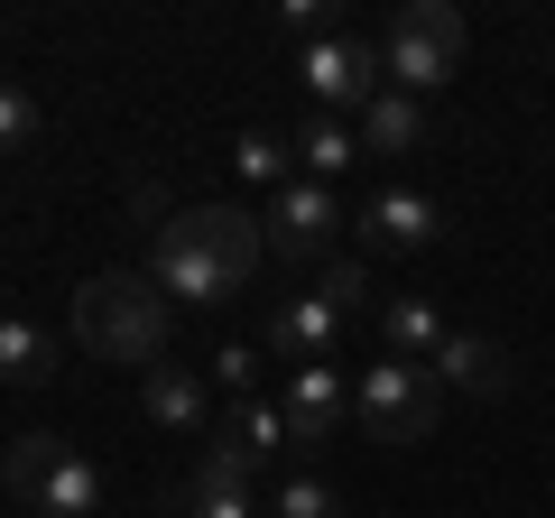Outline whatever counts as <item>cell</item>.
I'll list each match as a JSON object with an SVG mask.
<instances>
[{
  "mask_svg": "<svg viewBox=\"0 0 555 518\" xmlns=\"http://www.w3.org/2000/svg\"><path fill=\"white\" fill-rule=\"evenodd\" d=\"M259 259H269L259 213H241V204H185L149 241V279L167 287V306H222V297H241V279Z\"/></svg>",
  "mask_w": 555,
  "mask_h": 518,
  "instance_id": "1",
  "label": "cell"
},
{
  "mask_svg": "<svg viewBox=\"0 0 555 518\" xmlns=\"http://www.w3.org/2000/svg\"><path fill=\"white\" fill-rule=\"evenodd\" d=\"M75 334L83 352L120 361V371H158L167 342H177V306L149 269H102V279L75 287Z\"/></svg>",
  "mask_w": 555,
  "mask_h": 518,
  "instance_id": "2",
  "label": "cell"
},
{
  "mask_svg": "<svg viewBox=\"0 0 555 518\" xmlns=\"http://www.w3.org/2000/svg\"><path fill=\"white\" fill-rule=\"evenodd\" d=\"M371 306V279H361V259H334L315 287H297V297L269 306V352L287 361V371H306V361H334L343 324Z\"/></svg>",
  "mask_w": 555,
  "mask_h": 518,
  "instance_id": "3",
  "label": "cell"
},
{
  "mask_svg": "<svg viewBox=\"0 0 555 518\" xmlns=\"http://www.w3.org/2000/svg\"><path fill=\"white\" fill-rule=\"evenodd\" d=\"M436 407H444V379L426 371V361L379 352L371 371L352 379V426L371 444H426V436H436Z\"/></svg>",
  "mask_w": 555,
  "mask_h": 518,
  "instance_id": "4",
  "label": "cell"
},
{
  "mask_svg": "<svg viewBox=\"0 0 555 518\" xmlns=\"http://www.w3.org/2000/svg\"><path fill=\"white\" fill-rule=\"evenodd\" d=\"M379 65H389V83L398 93H436V83H454L463 75V10L454 0H408L389 20V47H379Z\"/></svg>",
  "mask_w": 555,
  "mask_h": 518,
  "instance_id": "5",
  "label": "cell"
},
{
  "mask_svg": "<svg viewBox=\"0 0 555 518\" xmlns=\"http://www.w3.org/2000/svg\"><path fill=\"white\" fill-rule=\"evenodd\" d=\"M287 454V407H269V399H232V417H222V436L204 444V463H195V481H222V491H250L269 463Z\"/></svg>",
  "mask_w": 555,
  "mask_h": 518,
  "instance_id": "6",
  "label": "cell"
},
{
  "mask_svg": "<svg viewBox=\"0 0 555 518\" xmlns=\"http://www.w3.org/2000/svg\"><path fill=\"white\" fill-rule=\"evenodd\" d=\"M297 75H306V102H315V112H371V102L389 93V83H379V75H389L379 47H371V38H343V28H334L324 47H306Z\"/></svg>",
  "mask_w": 555,
  "mask_h": 518,
  "instance_id": "7",
  "label": "cell"
},
{
  "mask_svg": "<svg viewBox=\"0 0 555 518\" xmlns=\"http://www.w3.org/2000/svg\"><path fill=\"white\" fill-rule=\"evenodd\" d=\"M259 232H269V259H315L324 241L343 232V204H334V185H315V177L278 185V195H269V213H259Z\"/></svg>",
  "mask_w": 555,
  "mask_h": 518,
  "instance_id": "8",
  "label": "cell"
},
{
  "mask_svg": "<svg viewBox=\"0 0 555 518\" xmlns=\"http://www.w3.org/2000/svg\"><path fill=\"white\" fill-rule=\"evenodd\" d=\"M287 444H334L343 426H352V379L334 371V361H306V371H287Z\"/></svg>",
  "mask_w": 555,
  "mask_h": 518,
  "instance_id": "9",
  "label": "cell"
},
{
  "mask_svg": "<svg viewBox=\"0 0 555 518\" xmlns=\"http://www.w3.org/2000/svg\"><path fill=\"white\" fill-rule=\"evenodd\" d=\"M361 241H371V250H436L444 241V204L416 195V185H379V195L361 204Z\"/></svg>",
  "mask_w": 555,
  "mask_h": 518,
  "instance_id": "10",
  "label": "cell"
},
{
  "mask_svg": "<svg viewBox=\"0 0 555 518\" xmlns=\"http://www.w3.org/2000/svg\"><path fill=\"white\" fill-rule=\"evenodd\" d=\"M426 371H436L444 389H463V399H509V352H500L491 334H444V352L426 361Z\"/></svg>",
  "mask_w": 555,
  "mask_h": 518,
  "instance_id": "11",
  "label": "cell"
},
{
  "mask_svg": "<svg viewBox=\"0 0 555 518\" xmlns=\"http://www.w3.org/2000/svg\"><path fill=\"white\" fill-rule=\"evenodd\" d=\"M139 407H149L167 436H195V426H204V371H177V361L139 371Z\"/></svg>",
  "mask_w": 555,
  "mask_h": 518,
  "instance_id": "12",
  "label": "cell"
},
{
  "mask_svg": "<svg viewBox=\"0 0 555 518\" xmlns=\"http://www.w3.org/2000/svg\"><path fill=\"white\" fill-rule=\"evenodd\" d=\"M426 130H436V120H426V102L416 93H379L371 112H361V148H379V158H408V148H426Z\"/></svg>",
  "mask_w": 555,
  "mask_h": 518,
  "instance_id": "13",
  "label": "cell"
},
{
  "mask_svg": "<svg viewBox=\"0 0 555 518\" xmlns=\"http://www.w3.org/2000/svg\"><path fill=\"white\" fill-rule=\"evenodd\" d=\"M379 352L436 361V352H444V315H436L426 297H379Z\"/></svg>",
  "mask_w": 555,
  "mask_h": 518,
  "instance_id": "14",
  "label": "cell"
},
{
  "mask_svg": "<svg viewBox=\"0 0 555 518\" xmlns=\"http://www.w3.org/2000/svg\"><path fill=\"white\" fill-rule=\"evenodd\" d=\"M93 500H102V472L75 454V444H56V463H47V481H38L28 509L38 518H93Z\"/></svg>",
  "mask_w": 555,
  "mask_h": 518,
  "instance_id": "15",
  "label": "cell"
},
{
  "mask_svg": "<svg viewBox=\"0 0 555 518\" xmlns=\"http://www.w3.org/2000/svg\"><path fill=\"white\" fill-rule=\"evenodd\" d=\"M0 379L10 389H47L56 379V334L28 324V315H0Z\"/></svg>",
  "mask_w": 555,
  "mask_h": 518,
  "instance_id": "16",
  "label": "cell"
},
{
  "mask_svg": "<svg viewBox=\"0 0 555 518\" xmlns=\"http://www.w3.org/2000/svg\"><path fill=\"white\" fill-rule=\"evenodd\" d=\"M287 148H297V177H315V185H324V177H343V167L361 158V140L343 130L334 112H306V130H297Z\"/></svg>",
  "mask_w": 555,
  "mask_h": 518,
  "instance_id": "17",
  "label": "cell"
},
{
  "mask_svg": "<svg viewBox=\"0 0 555 518\" xmlns=\"http://www.w3.org/2000/svg\"><path fill=\"white\" fill-rule=\"evenodd\" d=\"M232 167H241V185H297V148L278 140V130H241V148H232Z\"/></svg>",
  "mask_w": 555,
  "mask_h": 518,
  "instance_id": "18",
  "label": "cell"
},
{
  "mask_svg": "<svg viewBox=\"0 0 555 518\" xmlns=\"http://www.w3.org/2000/svg\"><path fill=\"white\" fill-rule=\"evenodd\" d=\"M177 518H269V509H259L250 491H222V481H195V472H185V481H177Z\"/></svg>",
  "mask_w": 555,
  "mask_h": 518,
  "instance_id": "19",
  "label": "cell"
},
{
  "mask_svg": "<svg viewBox=\"0 0 555 518\" xmlns=\"http://www.w3.org/2000/svg\"><path fill=\"white\" fill-rule=\"evenodd\" d=\"M269 518H343V491H324V481H278V509Z\"/></svg>",
  "mask_w": 555,
  "mask_h": 518,
  "instance_id": "20",
  "label": "cell"
},
{
  "mask_svg": "<svg viewBox=\"0 0 555 518\" xmlns=\"http://www.w3.org/2000/svg\"><path fill=\"white\" fill-rule=\"evenodd\" d=\"M28 140H38V102H28L20 83H0V158H20Z\"/></svg>",
  "mask_w": 555,
  "mask_h": 518,
  "instance_id": "21",
  "label": "cell"
},
{
  "mask_svg": "<svg viewBox=\"0 0 555 518\" xmlns=\"http://www.w3.org/2000/svg\"><path fill=\"white\" fill-rule=\"evenodd\" d=\"M278 28H287V38H306V47H324L343 28V10L334 0H287V10H278Z\"/></svg>",
  "mask_w": 555,
  "mask_h": 518,
  "instance_id": "22",
  "label": "cell"
},
{
  "mask_svg": "<svg viewBox=\"0 0 555 518\" xmlns=\"http://www.w3.org/2000/svg\"><path fill=\"white\" fill-rule=\"evenodd\" d=\"M214 379L232 389V399H250V379H259V342H222V352H214Z\"/></svg>",
  "mask_w": 555,
  "mask_h": 518,
  "instance_id": "23",
  "label": "cell"
}]
</instances>
